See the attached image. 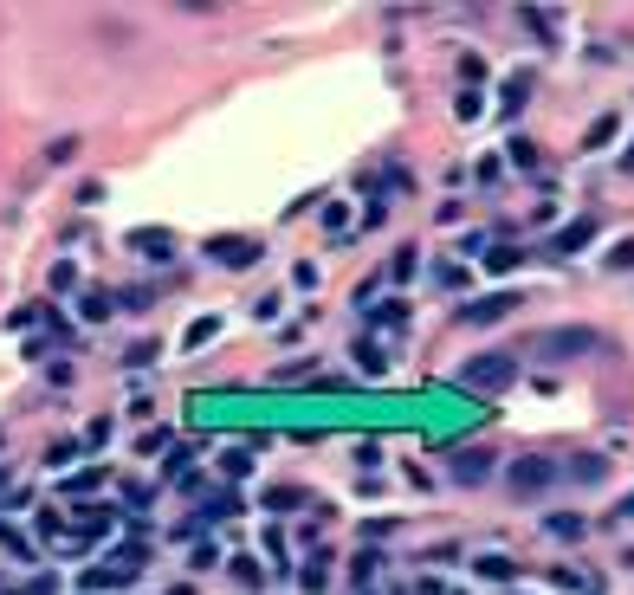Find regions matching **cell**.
Segmentation results:
<instances>
[{
	"instance_id": "obj_3",
	"label": "cell",
	"mask_w": 634,
	"mask_h": 595,
	"mask_svg": "<svg viewBox=\"0 0 634 595\" xmlns=\"http://www.w3.org/2000/svg\"><path fill=\"white\" fill-rule=\"evenodd\" d=\"M544 479H550V466H544V460L518 466V492H537V486H544Z\"/></svg>"
},
{
	"instance_id": "obj_4",
	"label": "cell",
	"mask_w": 634,
	"mask_h": 595,
	"mask_svg": "<svg viewBox=\"0 0 634 595\" xmlns=\"http://www.w3.org/2000/svg\"><path fill=\"white\" fill-rule=\"evenodd\" d=\"M505 304H512V298H486V304H473V311H466V324H492Z\"/></svg>"
},
{
	"instance_id": "obj_2",
	"label": "cell",
	"mask_w": 634,
	"mask_h": 595,
	"mask_svg": "<svg viewBox=\"0 0 634 595\" xmlns=\"http://www.w3.org/2000/svg\"><path fill=\"white\" fill-rule=\"evenodd\" d=\"M208 259H233V266H246V259H253V246H246V240H214Z\"/></svg>"
},
{
	"instance_id": "obj_1",
	"label": "cell",
	"mask_w": 634,
	"mask_h": 595,
	"mask_svg": "<svg viewBox=\"0 0 634 595\" xmlns=\"http://www.w3.org/2000/svg\"><path fill=\"white\" fill-rule=\"evenodd\" d=\"M466 382H479V389H505V382H512V363H505V356H479V363H466Z\"/></svg>"
}]
</instances>
